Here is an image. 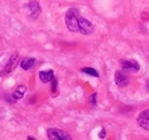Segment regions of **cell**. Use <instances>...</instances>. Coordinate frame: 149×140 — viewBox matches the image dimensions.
Listing matches in <instances>:
<instances>
[{
    "instance_id": "cell-1",
    "label": "cell",
    "mask_w": 149,
    "mask_h": 140,
    "mask_svg": "<svg viewBox=\"0 0 149 140\" xmlns=\"http://www.w3.org/2000/svg\"><path fill=\"white\" fill-rule=\"evenodd\" d=\"M65 24L67 28L72 31H79V12L76 8H70L65 14Z\"/></svg>"
},
{
    "instance_id": "cell-2",
    "label": "cell",
    "mask_w": 149,
    "mask_h": 140,
    "mask_svg": "<svg viewBox=\"0 0 149 140\" xmlns=\"http://www.w3.org/2000/svg\"><path fill=\"white\" fill-rule=\"evenodd\" d=\"M19 63V54H14L9 57V60L2 64H0V76H6L9 72H12L13 70L17 67Z\"/></svg>"
},
{
    "instance_id": "cell-3",
    "label": "cell",
    "mask_w": 149,
    "mask_h": 140,
    "mask_svg": "<svg viewBox=\"0 0 149 140\" xmlns=\"http://www.w3.org/2000/svg\"><path fill=\"white\" fill-rule=\"evenodd\" d=\"M47 137L51 140H71V137L67 132L58 129H48Z\"/></svg>"
},
{
    "instance_id": "cell-4",
    "label": "cell",
    "mask_w": 149,
    "mask_h": 140,
    "mask_svg": "<svg viewBox=\"0 0 149 140\" xmlns=\"http://www.w3.org/2000/svg\"><path fill=\"white\" fill-rule=\"evenodd\" d=\"M79 31L83 35H91L93 32V25H92V23L88 20L79 16Z\"/></svg>"
},
{
    "instance_id": "cell-5",
    "label": "cell",
    "mask_w": 149,
    "mask_h": 140,
    "mask_svg": "<svg viewBox=\"0 0 149 140\" xmlns=\"http://www.w3.org/2000/svg\"><path fill=\"white\" fill-rule=\"evenodd\" d=\"M138 124L145 129V130H149V109H146L143 111H141L138 116Z\"/></svg>"
},
{
    "instance_id": "cell-6",
    "label": "cell",
    "mask_w": 149,
    "mask_h": 140,
    "mask_svg": "<svg viewBox=\"0 0 149 140\" xmlns=\"http://www.w3.org/2000/svg\"><path fill=\"white\" fill-rule=\"evenodd\" d=\"M120 66H122L123 70H125V71H139V69H140L139 63L136 61H133V60H131V61L122 60L120 61Z\"/></svg>"
},
{
    "instance_id": "cell-7",
    "label": "cell",
    "mask_w": 149,
    "mask_h": 140,
    "mask_svg": "<svg viewBox=\"0 0 149 140\" xmlns=\"http://www.w3.org/2000/svg\"><path fill=\"white\" fill-rule=\"evenodd\" d=\"M115 83L119 88H124L129 84V77L123 71H116L115 74Z\"/></svg>"
},
{
    "instance_id": "cell-8",
    "label": "cell",
    "mask_w": 149,
    "mask_h": 140,
    "mask_svg": "<svg viewBox=\"0 0 149 140\" xmlns=\"http://www.w3.org/2000/svg\"><path fill=\"white\" fill-rule=\"evenodd\" d=\"M39 78L42 83H49L54 79V71L53 70H42L39 72Z\"/></svg>"
},
{
    "instance_id": "cell-9",
    "label": "cell",
    "mask_w": 149,
    "mask_h": 140,
    "mask_svg": "<svg viewBox=\"0 0 149 140\" xmlns=\"http://www.w3.org/2000/svg\"><path fill=\"white\" fill-rule=\"evenodd\" d=\"M36 64V60L33 57H24L21 61V68L23 70H30Z\"/></svg>"
},
{
    "instance_id": "cell-10",
    "label": "cell",
    "mask_w": 149,
    "mask_h": 140,
    "mask_svg": "<svg viewBox=\"0 0 149 140\" xmlns=\"http://www.w3.org/2000/svg\"><path fill=\"white\" fill-rule=\"evenodd\" d=\"M28 8L30 10V15L33 16V18H37L38 15L40 14V12H41V8H40V6H39V4L37 1H31L28 5Z\"/></svg>"
},
{
    "instance_id": "cell-11",
    "label": "cell",
    "mask_w": 149,
    "mask_h": 140,
    "mask_svg": "<svg viewBox=\"0 0 149 140\" xmlns=\"http://www.w3.org/2000/svg\"><path fill=\"white\" fill-rule=\"evenodd\" d=\"M25 92H26V88H25V86H23V85H21V86H19V88L13 92V98H14L15 100L22 99Z\"/></svg>"
},
{
    "instance_id": "cell-12",
    "label": "cell",
    "mask_w": 149,
    "mask_h": 140,
    "mask_svg": "<svg viewBox=\"0 0 149 140\" xmlns=\"http://www.w3.org/2000/svg\"><path fill=\"white\" fill-rule=\"evenodd\" d=\"M81 71H83L84 74L91 75V76H93V77H99V72L95 69H93V68H84V69H81Z\"/></svg>"
},
{
    "instance_id": "cell-13",
    "label": "cell",
    "mask_w": 149,
    "mask_h": 140,
    "mask_svg": "<svg viewBox=\"0 0 149 140\" xmlns=\"http://www.w3.org/2000/svg\"><path fill=\"white\" fill-rule=\"evenodd\" d=\"M90 102H91V105L95 107L96 106V93H93L92 95H91V98H90Z\"/></svg>"
},
{
    "instance_id": "cell-14",
    "label": "cell",
    "mask_w": 149,
    "mask_h": 140,
    "mask_svg": "<svg viewBox=\"0 0 149 140\" xmlns=\"http://www.w3.org/2000/svg\"><path fill=\"white\" fill-rule=\"evenodd\" d=\"M56 85H57V80H56V78H54V79L52 80V91H53V92L56 91Z\"/></svg>"
},
{
    "instance_id": "cell-15",
    "label": "cell",
    "mask_w": 149,
    "mask_h": 140,
    "mask_svg": "<svg viewBox=\"0 0 149 140\" xmlns=\"http://www.w3.org/2000/svg\"><path fill=\"white\" fill-rule=\"evenodd\" d=\"M99 137H100L101 139H104V138H106V130H104V129L101 130V132L99 133Z\"/></svg>"
}]
</instances>
